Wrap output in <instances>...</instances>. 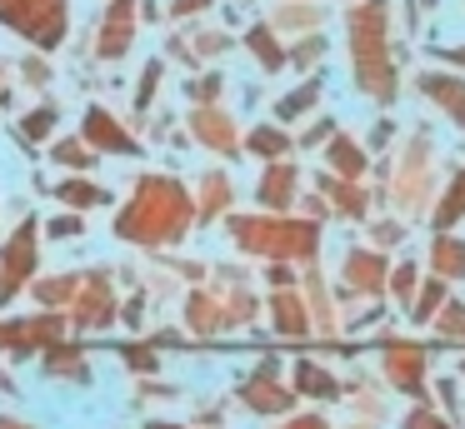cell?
<instances>
[{"label": "cell", "mask_w": 465, "mask_h": 429, "mask_svg": "<svg viewBox=\"0 0 465 429\" xmlns=\"http://www.w3.org/2000/svg\"><path fill=\"white\" fill-rule=\"evenodd\" d=\"M351 45H355V75L375 100H391V55H385V0H365L351 15Z\"/></svg>", "instance_id": "6da1fadb"}, {"label": "cell", "mask_w": 465, "mask_h": 429, "mask_svg": "<svg viewBox=\"0 0 465 429\" xmlns=\"http://www.w3.org/2000/svg\"><path fill=\"white\" fill-rule=\"evenodd\" d=\"M185 225V195L175 185H165V180H151V185L141 190V200H135L131 210H125L121 219V235H171V229Z\"/></svg>", "instance_id": "7a4b0ae2"}, {"label": "cell", "mask_w": 465, "mask_h": 429, "mask_svg": "<svg viewBox=\"0 0 465 429\" xmlns=\"http://www.w3.org/2000/svg\"><path fill=\"white\" fill-rule=\"evenodd\" d=\"M0 20L35 40V45H55L65 35V0H0Z\"/></svg>", "instance_id": "3957f363"}, {"label": "cell", "mask_w": 465, "mask_h": 429, "mask_svg": "<svg viewBox=\"0 0 465 429\" xmlns=\"http://www.w3.org/2000/svg\"><path fill=\"white\" fill-rule=\"evenodd\" d=\"M241 239L245 245H261V249H285V255H311L315 249V229L311 225H241Z\"/></svg>", "instance_id": "277c9868"}, {"label": "cell", "mask_w": 465, "mask_h": 429, "mask_svg": "<svg viewBox=\"0 0 465 429\" xmlns=\"http://www.w3.org/2000/svg\"><path fill=\"white\" fill-rule=\"evenodd\" d=\"M131 10H135V0H115L111 15H105V30H101V55L105 60H115L125 50V35H131Z\"/></svg>", "instance_id": "5b68a950"}, {"label": "cell", "mask_w": 465, "mask_h": 429, "mask_svg": "<svg viewBox=\"0 0 465 429\" xmlns=\"http://www.w3.org/2000/svg\"><path fill=\"white\" fill-rule=\"evenodd\" d=\"M420 85L430 90V95L440 100V105L450 110L455 120H465V85H460V80H450V75H425Z\"/></svg>", "instance_id": "8992f818"}, {"label": "cell", "mask_w": 465, "mask_h": 429, "mask_svg": "<svg viewBox=\"0 0 465 429\" xmlns=\"http://www.w3.org/2000/svg\"><path fill=\"white\" fill-rule=\"evenodd\" d=\"M31 225L21 229V235L11 239V245H5V285H21L25 279V269H31Z\"/></svg>", "instance_id": "52a82bcc"}, {"label": "cell", "mask_w": 465, "mask_h": 429, "mask_svg": "<svg viewBox=\"0 0 465 429\" xmlns=\"http://www.w3.org/2000/svg\"><path fill=\"white\" fill-rule=\"evenodd\" d=\"M85 135H91L95 145H105V150H131V140H125L121 130H115L111 120H105V115H95V110L85 115Z\"/></svg>", "instance_id": "ba28073f"}, {"label": "cell", "mask_w": 465, "mask_h": 429, "mask_svg": "<svg viewBox=\"0 0 465 429\" xmlns=\"http://www.w3.org/2000/svg\"><path fill=\"white\" fill-rule=\"evenodd\" d=\"M291 170H271V180H265V190H261V200H271V205H285V195H291Z\"/></svg>", "instance_id": "9c48e42d"}, {"label": "cell", "mask_w": 465, "mask_h": 429, "mask_svg": "<svg viewBox=\"0 0 465 429\" xmlns=\"http://www.w3.org/2000/svg\"><path fill=\"white\" fill-rule=\"evenodd\" d=\"M251 50H261V65L265 70H275V65H281V45H275V40H271V30H255V35H251Z\"/></svg>", "instance_id": "30bf717a"}, {"label": "cell", "mask_w": 465, "mask_h": 429, "mask_svg": "<svg viewBox=\"0 0 465 429\" xmlns=\"http://www.w3.org/2000/svg\"><path fill=\"white\" fill-rule=\"evenodd\" d=\"M251 150H261V155H281V150H285V135H281V130H255V135H251Z\"/></svg>", "instance_id": "8fae6325"}, {"label": "cell", "mask_w": 465, "mask_h": 429, "mask_svg": "<svg viewBox=\"0 0 465 429\" xmlns=\"http://www.w3.org/2000/svg\"><path fill=\"white\" fill-rule=\"evenodd\" d=\"M435 255H440V269H455V275L465 269V245H450V239H440V249H435Z\"/></svg>", "instance_id": "7c38bea8"}, {"label": "cell", "mask_w": 465, "mask_h": 429, "mask_svg": "<svg viewBox=\"0 0 465 429\" xmlns=\"http://www.w3.org/2000/svg\"><path fill=\"white\" fill-rule=\"evenodd\" d=\"M331 160H335V165H341V170H345V175H361V155H355V150H351V145H345V140H335V150H331Z\"/></svg>", "instance_id": "4fadbf2b"}, {"label": "cell", "mask_w": 465, "mask_h": 429, "mask_svg": "<svg viewBox=\"0 0 465 429\" xmlns=\"http://www.w3.org/2000/svg\"><path fill=\"white\" fill-rule=\"evenodd\" d=\"M311 100H315V85L295 90V95H285V100H281V115H301V110H311Z\"/></svg>", "instance_id": "5bb4252c"}, {"label": "cell", "mask_w": 465, "mask_h": 429, "mask_svg": "<svg viewBox=\"0 0 465 429\" xmlns=\"http://www.w3.org/2000/svg\"><path fill=\"white\" fill-rule=\"evenodd\" d=\"M460 210H465V180L450 190V200H445V215H440V225H450V219H460Z\"/></svg>", "instance_id": "9a60e30c"}, {"label": "cell", "mask_w": 465, "mask_h": 429, "mask_svg": "<svg viewBox=\"0 0 465 429\" xmlns=\"http://www.w3.org/2000/svg\"><path fill=\"white\" fill-rule=\"evenodd\" d=\"M51 110H41V115H31V120H25V140H41L45 135V130H51Z\"/></svg>", "instance_id": "2e32d148"}, {"label": "cell", "mask_w": 465, "mask_h": 429, "mask_svg": "<svg viewBox=\"0 0 465 429\" xmlns=\"http://www.w3.org/2000/svg\"><path fill=\"white\" fill-rule=\"evenodd\" d=\"M61 195L75 200V205H91V200H101V190H91V185H65Z\"/></svg>", "instance_id": "e0dca14e"}, {"label": "cell", "mask_w": 465, "mask_h": 429, "mask_svg": "<svg viewBox=\"0 0 465 429\" xmlns=\"http://www.w3.org/2000/svg\"><path fill=\"white\" fill-rule=\"evenodd\" d=\"M315 55H321V45H315V40H311V45H301V50H295V65H311Z\"/></svg>", "instance_id": "ac0fdd59"}, {"label": "cell", "mask_w": 465, "mask_h": 429, "mask_svg": "<svg viewBox=\"0 0 465 429\" xmlns=\"http://www.w3.org/2000/svg\"><path fill=\"white\" fill-rule=\"evenodd\" d=\"M205 0H175V15H185V10H201Z\"/></svg>", "instance_id": "d6986e66"}, {"label": "cell", "mask_w": 465, "mask_h": 429, "mask_svg": "<svg viewBox=\"0 0 465 429\" xmlns=\"http://www.w3.org/2000/svg\"><path fill=\"white\" fill-rule=\"evenodd\" d=\"M450 60H455V65H465V45H460V50H450Z\"/></svg>", "instance_id": "ffe728a7"}]
</instances>
